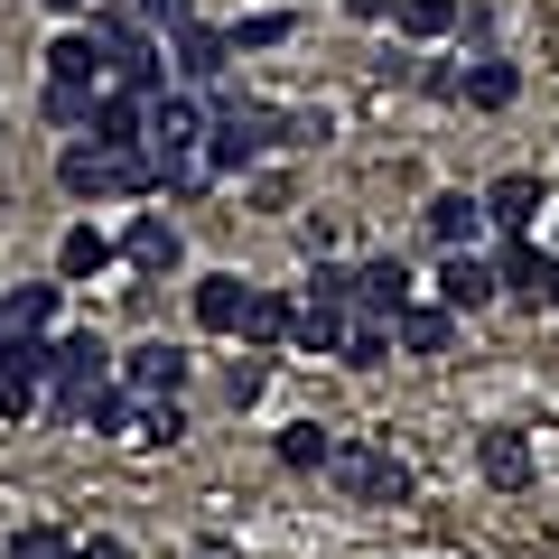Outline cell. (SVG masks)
I'll use <instances>...</instances> for the list:
<instances>
[{
  "mask_svg": "<svg viewBox=\"0 0 559 559\" xmlns=\"http://www.w3.org/2000/svg\"><path fill=\"white\" fill-rule=\"evenodd\" d=\"M280 131H289V112H271V103H252V94L215 103V121H205V159H215V178H242Z\"/></svg>",
  "mask_w": 559,
  "mask_h": 559,
  "instance_id": "1",
  "label": "cell"
},
{
  "mask_svg": "<svg viewBox=\"0 0 559 559\" xmlns=\"http://www.w3.org/2000/svg\"><path fill=\"white\" fill-rule=\"evenodd\" d=\"M326 485H336L345 503H411V466H401L382 439H336V457H326Z\"/></svg>",
  "mask_w": 559,
  "mask_h": 559,
  "instance_id": "2",
  "label": "cell"
},
{
  "mask_svg": "<svg viewBox=\"0 0 559 559\" xmlns=\"http://www.w3.org/2000/svg\"><path fill=\"white\" fill-rule=\"evenodd\" d=\"M205 103H197V84H159L150 94V131H140V150L150 159H178V150H205Z\"/></svg>",
  "mask_w": 559,
  "mask_h": 559,
  "instance_id": "3",
  "label": "cell"
},
{
  "mask_svg": "<svg viewBox=\"0 0 559 559\" xmlns=\"http://www.w3.org/2000/svg\"><path fill=\"white\" fill-rule=\"evenodd\" d=\"M429 289H439L457 318H485V308L503 299V271L485 261V242H466V252H439V280H429Z\"/></svg>",
  "mask_w": 559,
  "mask_h": 559,
  "instance_id": "4",
  "label": "cell"
},
{
  "mask_svg": "<svg viewBox=\"0 0 559 559\" xmlns=\"http://www.w3.org/2000/svg\"><path fill=\"white\" fill-rule=\"evenodd\" d=\"M224 66H234V28L187 20L178 38H168V84H224Z\"/></svg>",
  "mask_w": 559,
  "mask_h": 559,
  "instance_id": "5",
  "label": "cell"
},
{
  "mask_svg": "<svg viewBox=\"0 0 559 559\" xmlns=\"http://www.w3.org/2000/svg\"><path fill=\"white\" fill-rule=\"evenodd\" d=\"M411 299H419V280H411V261H401V252L355 261V308H364V318H401Z\"/></svg>",
  "mask_w": 559,
  "mask_h": 559,
  "instance_id": "6",
  "label": "cell"
},
{
  "mask_svg": "<svg viewBox=\"0 0 559 559\" xmlns=\"http://www.w3.org/2000/svg\"><path fill=\"white\" fill-rule=\"evenodd\" d=\"M121 382H131L140 401H178L187 392V345H168V336L131 345V355H121Z\"/></svg>",
  "mask_w": 559,
  "mask_h": 559,
  "instance_id": "7",
  "label": "cell"
},
{
  "mask_svg": "<svg viewBox=\"0 0 559 559\" xmlns=\"http://www.w3.org/2000/svg\"><path fill=\"white\" fill-rule=\"evenodd\" d=\"M121 261H131V271H150V280L187 271V234H178V215H131V234H121Z\"/></svg>",
  "mask_w": 559,
  "mask_h": 559,
  "instance_id": "8",
  "label": "cell"
},
{
  "mask_svg": "<svg viewBox=\"0 0 559 559\" xmlns=\"http://www.w3.org/2000/svg\"><path fill=\"white\" fill-rule=\"evenodd\" d=\"M419 224H429V242H439V252H466V242H485V234H495V215H485V197H466V187H439Z\"/></svg>",
  "mask_w": 559,
  "mask_h": 559,
  "instance_id": "9",
  "label": "cell"
},
{
  "mask_svg": "<svg viewBox=\"0 0 559 559\" xmlns=\"http://www.w3.org/2000/svg\"><path fill=\"white\" fill-rule=\"evenodd\" d=\"M242 299H252V280H242V271H205L197 299H187V308H197V336H242Z\"/></svg>",
  "mask_w": 559,
  "mask_h": 559,
  "instance_id": "10",
  "label": "cell"
},
{
  "mask_svg": "<svg viewBox=\"0 0 559 559\" xmlns=\"http://www.w3.org/2000/svg\"><path fill=\"white\" fill-rule=\"evenodd\" d=\"M392 345H401V355H448V345H457V308H448V299H411L392 318Z\"/></svg>",
  "mask_w": 559,
  "mask_h": 559,
  "instance_id": "11",
  "label": "cell"
},
{
  "mask_svg": "<svg viewBox=\"0 0 559 559\" xmlns=\"http://www.w3.org/2000/svg\"><path fill=\"white\" fill-rule=\"evenodd\" d=\"M495 271H503V299H532V308H550V299H540V289H550V252H540L532 234H503Z\"/></svg>",
  "mask_w": 559,
  "mask_h": 559,
  "instance_id": "12",
  "label": "cell"
},
{
  "mask_svg": "<svg viewBox=\"0 0 559 559\" xmlns=\"http://www.w3.org/2000/svg\"><path fill=\"white\" fill-rule=\"evenodd\" d=\"M540 205H550V197H540V178H532V168H503V178L485 187V215H495V234H532V215H540Z\"/></svg>",
  "mask_w": 559,
  "mask_h": 559,
  "instance_id": "13",
  "label": "cell"
},
{
  "mask_svg": "<svg viewBox=\"0 0 559 559\" xmlns=\"http://www.w3.org/2000/svg\"><path fill=\"white\" fill-rule=\"evenodd\" d=\"M345 326H355V308L308 299V289H299V318H289V355H336V345H345Z\"/></svg>",
  "mask_w": 559,
  "mask_h": 559,
  "instance_id": "14",
  "label": "cell"
},
{
  "mask_svg": "<svg viewBox=\"0 0 559 559\" xmlns=\"http://www.w3.org/2000/svg\"><path fill=\"white\" fill-rule=\"evenodd\" d=\"M121 261V242L112 234H94V224H66V242H57V280L75 289V280H103Z\"/></svg>",
  "mask_w": 559,
  "mask_h": 559,
  "instance_id": "15",
  "label": "cell"
},
{
  "mask_svg": "<svg viewBox=\"0 0 559 559\" xmlns=\"http://www.w3.org/2000/svg\"><path fill=\"white\" fill-rule=\"evenodd\" d=\"M513 94H522V66H513V57H476V66L457 75V103H466V112H503Z\"/></svg>",
  "mask_w": 559,
  "mask_h": 559,
  "instance_id": "16",
  "label": "cell"
},
{
  "mask_svg": "<svg viewBox=\"0 0 559 559\" xmlns=\"http://www.w3.org/2000/svg\"><path fill=\"white\" fill-rule=\"evenodd\" d=\"M289 318H299V299H289V289H261L252 280V299H242V345H289Z\"/></svg>",
  "mask_w": 559,
  "mask_h": 559,
  "instance_id": "17",
  "label": "cell"
},
{
  "mask_svg": "<svg viewBox=\"0 0 559 559\" xmlns=\"http://www.w3.org/2000/svg\"><path fill=\"white\" fill-rule=\"evenodd\" d=\"M476 466H485V485H532V439H522V429H485Z\"/></svg>",
  "mask_w": 559,
  "mask_h": 559,
  "instance_id": "18",
  "label": "cell"
},
{
  "mask_svg": "<svg viewBox=\"0 0 559 559\" xmlns=\"http://www.w3.org/2000/svg\"><path fill=\"white\" fill-rule=\"evenodd\" d=\"M271 457L289 466V476H326V457H336V439H326L318 419H289V429L271 439Z\"/></svg>",
  "mask_w": 559,
  "mask_h": 559,
  "instance_id": "19",
  "label": "cell"
},
{
  "mask_svg": "<svg viewBox=\"0 0 559 559\" xmlns=\"http://www.w3.org/2000/svg\"><path fill=\"white\" fill-rule=\"evenodd\" d=\"M94 103H103V84H84V75H47V121H57V131H94Z\"/></svg>",
  "mask_w": 559,
  "mask_h": 559,
  "instance_id": "20",
  "label": "cell"
},
{
  "mask_svg": "<svg viewBox=\"0 0 559 559\" xmlns=\"http://www.w3.org/2000/svg\"><path fill=\"white\" fill-rule=\"evenodd\" d=\"M261 392H271V345H242V355L224 364V401H234V411H252Z\"/></svg>",
  "mask_w": 559,
  "mask_h": 559,
  "instance_id": "21",
  "label": "cell"
},
{
  "mask_svg": "<svg viewBox=\"0 0 559 559\" xmlns=\"http://www.w3.org/2000/svg\"><path fill=\"white\" fill-rule=\"evenodd\" d=\"M392 28L429 47V38H448V28H457V0H392Z\"/></svg>",
  "mask_w": 559,
  "mask_h": 559,
  "instance_id": "22",
  "label": "cell"
},
{
  "mask_svg": "<svg viewBox=\"0 0 559 559\" xmlns=\"http://www.w3.org/2000/svg\"><path fill=\"white\" fill-rule=\"evenodd\" d=\"M401 345H392V318H364L355 308V326H345V345H336V364H392Z\"/></svg>",
  "mask_w": 559,
  "mask_h": 559,
  "instance_id": "23",
  "label": "cell"
},
{
  "mask_svg": "<svg viewBox=\"0 0 559 559\" xmlns=\"http://www.w3.org/2000/svg\"><path fill=\"white\" fill-rule=\"evenodd\" d=\"M289 38H299V10H242L234 20V57L242 47H289Z\"/></svg>",
  "mask_w": 559,
  "mask_h": 559,
  "instance_id": "24",
  "label": "cell"
},
{
  "mask_svg": "<svg viewBox=\"0 0 559 559\" xmlns=\"http://www.w3.org/2000/svg\"><path fill=\"white\" fill-rule=\"evenodd\" d=\"M47 75H84V84H103V47H94V28H66V38L47 47Z\"/></svg>",
  "mask_w": 559,
  "mask_h": 559,
  "instance_id": "25",
  "label": "cell"
},
{
  "mask_svg": "<svg viewBox=\"0 0 559 559\" xmlns=\"http://www.w3.org/2000/svg\"><path fill=\"white\" fill-rule=\"evenodd\" d=\"M205 187H215V159H205V150H178V159H159V197H205Z\"/></svg>",
  "mask_w": 559,
  "mask_h": 559,
  "instance_id": "26",
  "label": "cell"
},
{
  "mask_svg": "<svg viewBox=\"0 0 559 559\" xmlns=\"http://www.w3.org/2000/svg\"><path fill=\"white\" fill-rule=\"evenodd\" d=\"M57 289L66 280H20V289H10V326H38L47 336V326H57Z\"/></svg>",
  "mask_w": 559,
  "mask_h": 559,
  "instance_id": "27",
  "label": "cell"
},
{
  "mask_svg": "<svg viewBox=\"0 0 559 559\" xmlns=\"http://www.w3.org/2000/svg\"><path fill=\"white\" fill-rule=\"evenodd\" d=\"M0 559H75V540L57 532V522H28V532H10V550Z\"/></svg>",
  "mask_w": 559,
  "mask_h": 559,
  "instance_id": "28",
  "label": "cell"
},
{
  "mask_svg": "<svg viewBox=\"0 0 559 559\" xmlns=\"http://www.w3.org/2000/svg\"><path fill=\"white\" fill-rule=\"evenodd\" d=\"M131 20H140V28H159V38H178V28L197 20V0H131Z\"/></svg>",
  "mask_w": 559,
  "mask_h": 559,
  "instance_id": "29",
  "label": "cell"
},
{
  "mask_svg": "<svg viewBox=\"0 0 559 559\" xmlns=\"http://www.w3.org/2000/svg\"><path fill=\"white\" fill-rule=\"evenodd\" d=\"M308 299H336V308H355V271L318 252V271H308Z\"/></svg>",
  "mask_w": 559,
  "mask_h": 559,
  "instance_id": "30",
  "label": "cell"
},
{
  "mask_svg": "<svg viewBox=\"0 0 559 559\" xmlns=\"http://www.w3.org/2000/svg\"><path fill=\"white\" fill-rule=\"evenodd\" d=\"M75 559H131V540H112V532H94V540H75Z\"/></svg>",
  "mask_w": 559,
  "mask_h": 559,
  "instance_id": "31",
  "label": "cell"
},
{
  "mask_svg": "<svg viewBox=\"0 0 559 559\" xmlns=\"http://www.w3.org/2000/svg\"><path fill=\"white\" fill-rule=\"evenodd\" d=\"M345 20H364V28H382V20H392V0H345Z\"/></svg>",
  "mask_w": 559,
  "mask_h": 559,
  "instance_id": "32",
  "label": "cell"
},
{
  "mask_svg": "<svg viewBox=\"0 0 559 559\" xmlns=\"http://www.w3.org/2000/svg\"><path fill=\"white\" fill-rule=\"evenodd\" d=\"M47 10H57V20H84V10H94V0H47Z\"/></svg>",
  "mask_w": 559,
  "mask_h": 559,
  "instance_id": "33",
  "label": "cell"
},
{
  "mask_svg": "<svg viewBox=\"0 0 559 559\" xmlns=\"http://www.w3.org/2000/svg\"><path fill=\"white\" fill-rule=\"evenodd\" d=\"M197 559H234V540H197Z\"/></svg>",
  "mask_w": 559,
  "mask_h": 559,
  "instance_id": "34",
  "label": "cell"
},
{
  "mask_svg": "<svg viewBox=\"0 0 559 559\" xmlns=\"http://www.w3.org/2000/svg\"><path fill=\"white\" fill-rule=\"evenodd\" d=\"M540 299H550V308H559V261H550V289H540Z\"/></svg>",
  "mask_w": 559,
  "mask_h": 559,
  "instance_id": "35",
  "label": "cell"
},
{
  "mask_svg": "<svg viewBox=\"0 0 559 559\" xmlns=\"http://www.w3.org/2000/svg\"><path fill=\"white\" fill-rule=\"evenodd\" d=\"M103 10H121V0H103Z\"/></svg>",
  "mask_w": 559,
  "mask_h": 559,
  "instance_id": "36",
  "label": "cell"
}]
</instances>
